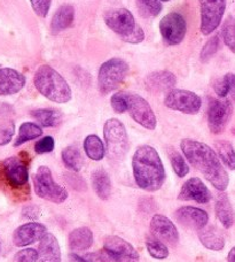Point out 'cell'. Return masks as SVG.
Listing matches in <instances>:
<instances>
[{
	"label": "cell",
	"instance_id": "1",
	"mask_svg": "<svg viewBox=\"0 0 235 262\" xmlns=\"http://www.w3.org/2000/svg\"><path fill=\"white\" fill-rule=\"evenodd\" d=\"M180 147L187 161L200 171L216 190L224 192L228 188L229 176L227 171L217 153L209 145L195 139L185 138L181 140Z\"/></svg>",
	"mask_w": 235,
	"mask_h": 262
},
{
	"label": "cell",
	"instance_id": "2",
	"mask_svg": "<svg viewBox=\"0 0 235 262\" xmlns=\"http://www.w3.org/2000/svg\"><path fill=\"white\" fill-rule=\"evenodd\" d=\"M134 181L141 190L155 192L166 182V168L158 152L149 145H141L132 158Z\"/></svg>",
	"mask_w": 235,
	"mask_h": 262
},
{
	"label": "cell",
	"instance_id": "3",
	"mask_svg": "<svg viewBox=\"0 0 235 262\" xmlns=\"http://www.w3.org/2000/svg\"><path fill=\"white\" fill-rule=\"evenodd\" d=\"M9 157L0 162V189L7 190L13 199L18 201L29 198V161L28 154Z\"/></svg>",
	"mask_w": 235,
	"mask_h": 262
},
{
	"label": "cell",
	"instance_id": "4",
	"mask_svg": "<svg viewBox=\"0 0 235 262\" xmlns=\"http://www.w3.org/2000/svg\"><path fill=\"white\" fill-rule=\"evenodd\" d=\"M34 84L40 95L55 104H67L73 98L68 82L49 64H41L36 70Z\"/></svg>",
	"mask_w": 235,
	"mask_h": 262
},
{
	"label": "cell",
	"instance_id": "5",
	"mask_svg": "<svg viewBox=\"0 0 235 262\" xmlns=\"http://www.w3.org/2000/svg\"><path fill=\"white\" fill-rule=\"evenodd\" d=\"M103 20L107 27L112 30L120 38L128 44H140L145 39L143 30L133 14L126 8H114L108 11Z\"/></svg>",
	"mask_w": 235,
	"mask_h": 262
},
{
	"label": "cell",
	"instance_id": "6",
	"mask_svg": "<svg viewBox=\"0 0 235 262\" xmlns=\"http://www.w3.org/2000/svg\"><path fill=\"white\" fill-rule=\"evenodd\" d=\"M106 154L111 161L120 162L129 149V136L124 124L119 119H109L103 125Z\"/></svg>",
	"mask_w": 235,
	"mask_h": 262
},
{
	"label": "cell",
	"instance_id": "7",
	"mask_svg": "<svg viewBox=\"0 0 235 262\" xmlns=\"http://www.w3.org/2000/svg\"><path fill=\"white\" fill-rule=\"evenodd\" d=\"M129 63L123 59L112 58L103 62L98 73V88L102 95L117 90L128 76Z\"/></svg>",
	"mask_w": 235,
	"mask_h": 262
},
{
	"label": "cell",
	"instance_id": "8",
	"mask_svg": "<svg viewBox=\"0 0 235 262\" xmlns=\"http://www.w3.org/2000/svg\"><path fill=\"white\" fill-rule=\"evenodd\" d=\"M34 189L39 198L54 204H62L68 199V191L53 180L49 167L40 166L34 176Z\"/></svg>",
	"mask_w": 235,
	"mask_h": 262
},
{
	"label": "cell",
	"instance_id": "9",
	"mask_svg": "<svg viewBox=\"0 0 235 262\" xmlns=\"http://www.w3.org/2000/svg\"><path fill=\"white\" fill-rule=\"evenodd\" d=\"M164 105L169 110L184 114H197L202 107V99L195 92L184 89H172L164 98Z\"/></svg>",
	"mask_w": 235,
	"mask_h": 262
},
{
	"label": "cell",
	"instance_id": "10",
	"mask_svg": "<svg viewBox=\"0 0 235 262\" xmlns=\"http://www.w3.org/2000/svg\"><path fill=\"white\" fill-rule=\"evenodd\" d=\"M202 35L209 36L217 29L226 11V0H199Z\"/></svg>",
	"mask_w": 235,
	"mask_h": 262
},
{
	"label": "cell",
	"instance_id": "11",
	"mask_svg": "<svg viewBox=\"0 0 235 262\" xmlns=\"http://www.w3.org/2000/svg\"><path fill=\"white\" fill-rule=\"evenodd\" d=\"M159 31L164 43L176 46L182 43L187 34V22L180 13L171 12L159 21Z\"/></svg>",
	"mask_w": 235,
	"mask_h": 262
},
{
	"label": "cell",
	"instance_id": "12",
	"mask_svg": "<svg viewBox=\"0 0 235 262\" xmlns=\"http://www.w3.org/2000/svg\"><path fill=\"white\" fill-rule=\"evenodd\" d=\"M233 105L228 99H211L208 108V125L213 134L219 135L232 119Z\"/></svg>",
	"mask_w": 235,
	"mask_h": 262
},
{
	"label": "cell",
	"instance_id": "13",
	"mask_svg": "<svg viewBox=\"0 0 235 262\" xmlns=\"http://www.w3.org/2000/svg\"><path fill=\"white\" fill-rule=\"evenodd\" d=\"M128 112L135 122L147 130H155L157 125V119L148 101L140 95L129 93Z\"/></svg>",
	"mask_w": 235,
	"mask_h": 262
},
{
	"label": "cell",
	"instance_id": "14",
	"mask_svg": "<svg viewBox=\"0 0 235 262\" xmlns=\"http://www.w3.org/2000/svg\"><path fill=\"white\" fill-rule=\"evenodd\" d=\"M103 250L114 262H140V255L132 244L119 236H108Z\"/></svg>",
	"mask_w": 235,
	"mask_h": 262
},
{
	"label": "cell",
	"instance_id": "15",
	"mask_svg": "<svg viewBox=\"0 0 235 262\" xmlns=\"http://www.w3.org/2000/svg\"><path fill=\"white\" fill-rule=\"evenodd\" d=\"M149 228L152 235L163 243L176 246L179 242V231H178L177 227L170 219L164 216V215H154L150 220Z\"/></svg>",
	"mask_w": 235,
	"mask_h": 262
},
{
	"label": "cell",
	"instance_id": "16",
	"mask_svg": "<svg viewBox=\"0 0 235 262\" xmlns=\"http://www.w3.org/2000/svg\"><path fill=\"white\" fill-rule=\"evenodd\" d=\"M47 233V228L43 223L29 222L22 224L13 232V243L18 247H25L40 242Z\"/></svg>",
	"mask_w": 235,
	"mask_h": 262
},
{
	"label": "cell",
	"instance_id": "17",
	"mask_svg": "<svg viewBox=\"0 0 235 262\" xmlns=\"http://www.w3.org/2000/svg\"><path fill=\"white\" fill-rule=\"evenodd\" d=\"M211 198H213V194L208 186L199 177H192L187 180L181 186L179 195H178L179 200H193L199 204H208Z\"/></svg>",
	"mask_w": 235,
	"mask_h": 262
},
{
	"label": "cell",
	"instance_id": "18",
	"mask_svg": "<svg viewBox=\"0 0 235 262\" xmlns=\"http://www.w3.org/2000/svg\"><path fill=\"white\" fill-rule=\"evenodd\" d=\"M176 220L182 226L194 230H201L209 222V214L204 209L184 206L176 210Z\"/></svg>",
	"mask_w": 235,
	"mask_h": 262
},
{
	"label": "cell",
	"instance_id": "19",
	"mask_svg": "<svg viewBox=\"0 0 235 262\" xmlns=\"http://www.w3.org/2000/svg\"><path fill=\"white\" fill-rule=\"evenodd\" d=\"M26 85V77L13 68H0V96H12Z\"/></svg>",
	"mask_w": 235,
	"mask_h": 262
},
{
	"label": "cell",
	"instance_id": "20",
	"mask_svg": "<svg viewBox=\"0 0 235 262\" xmlns=\"http://www.w3.org/2000/svg\"><path fill=\"white\" fill-rule=\"evenodd\" d=\"M177 84L176 75L169 70L153 72L145 78V85L150 92L170 91Z\"/></svg>",
	"mask_w": 235,
	"mask_h": 262
},
{
	"label": "cell",
	"instance_id": "21",
	"mask_svg": "<svg viewBox=\"0 0 235 262\" xmlns=\"http://www.w3.org/2000/svg\"><path fill=\"white\" fill-rule=\"evenodd\" d=\"M215 213L224 228L229 229L234 226L235 210L226 193H222L217 196L215 204Z\"/></svg>",
	"mask_w": 235,
	"mask_h": 262
},
{
	"label": "cell",
	"instance_id": "22",
	"mask_svg": "<svg viewBox=\"0 0 235 262\" xmlns=\"http://www.w3.org/2000/svg\"><path fill=\"white\" fill-rule=\"evenodd\" d=\"M38 254V262H61L60 244L54 235L47 233L40 241Z\"/></svg>",
	"mask_w": 235,
	"mask_h": 262
},
{
	"label": "cell",
	"instance_id": "23",
	"mask_svg": "<svg viewBox=\"0 0 235 262\" xmlns=\"http://www.w3.org/2000/svg\"><path fill=\"white\" fill-rule=\"evenodd\" d=\"M75 20V8L72 5H62L54 13L51 21V29L54 34L63 31L74 25Z\"/></svg>",
	"mask_w": 235,
	"mask_h": 262
},
{
	"label": "cell",
	"instance_id": "24",
	"mask_svg": "<svg viewBox=\"0 0 235 262\" xmlns=\"http://www.w3.org/2000/svg\"><path fill=\"white\" fill-rule=\"evenodd\" d=\"M199 239L201 244L210 251H222L225 247L224 236L214 226H205L199 230Z\"/></svg>",
	"mask_w": 235,
	"mask_h": 262
},
{
	"label": "cell",
	"instance_id": "25",
	"mask_svg": "<svg viewBox=\"0 0 235 262\" xmlns=\"http://www.w3.org/2000/svg\"><path fill=\"white\" fill-rule=\"evenodd\" d=\"M94 238L93 232L90 228L81 227L70 232L69 245L70 249L76 252L86 251L93 245Z\"/></svg>",
	"mask_w": 235,
	"mask_h": 262
},
{
	"label": "cell",
	"instance_id": "26",
	"mask_svg": "<svg viewBox=\"0 0 235 262\" xmlns=\"http://www.w3.org/2000/svg\"><path fill=\"white\" fill-rule=\"evenodd\" d=\"M31 116L44 128L58 127L63 120L62 112L53 108L34 110L31 112Z\"/></svg>",
	"mask_w": 235,
	"mask_h": 262
},
{
	"label": "cell",
	"instance_id": "27",
	"mask_svg": "<svg viewBox=\"0 0 235 262\" xmlns=\"http://www.w3.org/2000/svg\"><path fill=\"white\" fill-rule=\"evenodd\" d=\"M92 186L96 194L102 200H107L111 194V181L105 169H97L92 175Z\"/></svg>",
	"mask_w": 235,
	"mask_h": 262
},
{
	"label": "cell",
	"instance_id": "28",
	"mask_svg": "<svg viewBox=\"0 0 235 262\" xmlns=\"http://www.w3.org/2000/svg\"><path fill=\"white\" fill-rule=\"evenodd\" d=\"M84 151H85L86 156L94 161H100L106 156V146L102 143L100 137L97 135H88L87 137L84 139Z\"/></svg>",
	"mask_w": 235,
	"mask_h": 262
},
{
	"label": "cell",
	"instance_id": "29",
	"mask_svg": "<svg viewBox=\"0 0 235 262\" xmlns=\"http://www.w3.org/2000/svg\"><path fill=\"white\" fill-rule=\"evenodd\" d=\"M62 161L64 166L72 171H81L84 165V158L82 156L81 149L76 145L67 146L62 151Z\"/></svg>",
	"mask_w": 235,
	"mask_h": 262
},
{
	"label": "cell",
	"instance_id": "30",
	"mask_svg": "<svg viewBox=\"0 0 235 262\" xmlns=\"http://www.w3.org/2000/svg\"><path fill=\"white\" fill-rule=\"evenodd\" d=\"M215 149L223 165L229 170H235V149L233 145L227 140H217L215 142Z\"/></svg>",
	"mask_w": 235,
	"mask_h": 262
},
{
	"label": "cell",
	"instance_id": "31",
	"mask_svg": "<svg viewBox=\"0 0 235 262\" xmlns=\"http://www.w3.org/2000/svg\"><path fill=\"white\" fill-rule=\"evenodd\" d=\"M41 135H43V129L38 124L34 122H25L21 124L20 130H18V135L15 143H14V146H21V145L27 142H30V140L40 137Z\"/></svg>",
	"mask_w": 235,
	"mask_h": 262
},
{
	"label": "cell",
	"instance_id": "32",
	"mask_svg": "<svg viewBox=\"0 0 235 262\" xmlns=\"http://www.w3.org/2000/svg\"><path fill=\"white\" fill-rule=\"evenodd\" d=\"M146 249L152 258L156 260H164L169 256V249L162 241L157 239L156 237L148 238L146 241Z\"/></svg>",
	"mask_w": 235,
	"mask_h": 262
},
{
	"label": "cell",
	"instance_id": "33",
	"mask_svg": "<svg viewBox=\"0 0 235 262\" xmlns=\"http://www.w3.org/2000/svg\"><path fill=\"white\" fill-rule=\"evenodd\" d=\"M135 3L139 12L146 17H156L163 9L161 0H135Z\"/></svg>",
	"mask_w": 235,
	"mask_h": 262
},
{
	"label": "cell",
	"instance_id": "34",
	"mask_svg": "<svg viewBox=\"0 0 235 262\" xmlns=\"http://www.w3.org/2000/svg\"><path fill=\"white\" fill-rule=\"evenodd\" d=\"M222 37L225 45L235 53V18L228 16L222 27Z\"/></svg>",
	"mask_w": 235,
	"mask_h": 262
},
{
	"label": "cell",
	"instance_id": "35",
	"mask_svg": "<svg viewBox=\"0 0 235 262\" xmlns=\"http://www.w3.org/2000/svg\"><path fill=\"white\" fill-rule=\"evenodd\" d=\"M170 161H171L172 169L176 172V175L178 177L182 179V177L188 175V172H190V166H188L185 158L182 157L179 152L172 151L170 153Z\"/></svg>",
	"mask_w": 235,
	"mask_h": 262
},
{
	"label": "cell",
	"instance_id": "36",
	"mask_svg": "<svg viewBox=\"0 0 235 262\" xmlns=\"http://www.w3.org/2000/svg\"><path fill=\"white\" fill-rule=\"evenodd\" d=\"M219 45H220L219 35H215L211 37V38L206 41L203 48H202V50H201V53H200L201 61L205 63V62H208L209 60L213 59L215 57V54L218 52Z\"/></svg>",
	"mask_w": 235,
	"mask_h": 262
},
{
	"label": "cell",
	"instance_id": "37",
	"mask_svg": "<svg viewBox=\"0 0 235 262\" xmlns=\"http://www.w3.org/2000/svg\"><path fill=\"white\" fill-rule=\"evenodd\" d=\"M110 104L112 110H114L116 113H125V112L128 111L129 106V93L124 91H119L114 93L110 98Z\"/></svg>",
	"mask_w": 235,
	"mask_h": 262
},
{
	"label": "cell",
	"instance_id": "38",
	"mask_svg": "<svg viewBox=\"0 0 235 262\" xmlns=\"http://www.w3.org/2000/svg\"><path fill=\"white\" fill-rule=\"evenodd\" d=\"M15 134V124L12 120H7L0 123V146L7 145Z\"/></svg>",
	"mask_w": 235,
	"mask_h": 262
},
{
	"label": "cell",
	"instance_id": "39",
	"mask_svg": "<svg viewBox=\"0 0 235 262\" xmlns=\"http://www.w3.org/2000/svg\"><path fill=\"white\" fill-rule=\"evenodd\" d=\"M55 142L52 136H45L35 144V152L37 154H45L54 151Z\"/></svg>",
	"mask_w": 235,
	"mask_h": 262
},
{
	"label": "cell",
	"instance_id": "40",
	"mask_svg": "<svg viewBox=\"0 0 235 262\" xmlns=\"http://www.w3.org/2000/svg\"><path fill=\"white\" fill-rule=\"evenodd\" d=\"M32 11L37 16L45 18L50 12L52 0H30Z\"/></svg>",
	"mask_w": 235,
	"mask_h": 262
},
{
	"label": "cell",
	"instance_id": "41",
	"mask_svg": "<svg viewBox=\"0 0 235 262\" xmlns=\"http://www.w3.org/2000/svg\"><path fill=\"white\" fill-rule=\"evenodd\" d=\"M39 254L35 249H25L18 251L14 256V262H38Z\"/></svg>",
	"mask_w": 235,
	"mask_h": 262
},
{
	"label": "cell",
	"instance_id": "42",
	"mask_svg": "<svg viewBox=\"0 0 235 262\" xmlns=\"http://www.w3.org/2000/svg\"><path fill=\"white\" fill-rule=\"evenodd\" d=\"M214 90L219 98H226L229 95V81L227 75L216 79L214 83Z\"/></svg>",
	"mask_w": 235,
	"mask_h": 262
},
{
	"label": "cell",
	"instance_id": "43",
	"mask_svg": "<svg viewBox=\"0 0 235 262\" xmlns=\"http://www.w3.org/2000/svg\"><path fill=\"white\" fill-rule=\"evenodd\" d=\"M22 214L25 217H28L30 220H36L39 217L40 210L37 206H27V207L23 208Z\"/></svg>",
	"mask_w": 235,
	"mask_h": 262
},
{
	"label": "cell",
	"instance_id": "44",
	"mask_svg": "<svg viewBox=\"0 0 235 262\" xmlns=\"http://www.w3.org/2000/svg\"><path fill=\"white\" fill-rule=\"evenodd\" d=\"M227 78L229 81V95L235 99V74L233 73H227Z\"/></svg>",
	"mask_w": 235,
	"mask_h": 262
},
{
	"label": "cell",
	"instance_id": "45",
	"mask_svg": "<svg viewBox=\"0 0 235 262\" xmlns=\"http://www.w3.org/2000/svg\"><path fill=\"white\" fill-rule=\"evenodd\" d=\"M70 262H88L87 260H85V259H83L82 256H79V255H77V254H75V253H73V254H70Z\"/></svg>",
	"mask_w": 235,
	"mask_h": 262
},
{
	"label": "cell",
	"instance_id": "46",
	"mask_svg": "<svg viewBox=\"0 0 235 262\" xmlns=\"http://www.w3.org/2000/svg\"><path fill=\"white\" fill-rule=\"evenodd\" d=\"M227 262H235V246L229 251V253L227 255Z\"/></svg>",
	"mask_w": 235,
	"mask_h": 262
},
{
	"label": "cell",
	"instance_id": "47",
	"mask_svg": "<svg viewBox=\"0 0 235 262\" xmlns=\"http://www.w3.org/2000/svg\"><path fill=\"white\" fill-rule=\"evenodd\" d=\"M161 2H170V0H161Z\"/></svg>",
	"mask_w": 235,
	"mask_h": 262
},
{
	"label": "cell",
	"instance_id": "48",
	"mask_svg": "<svg viewBox=\"0 0 235 262\" xmlns=\"http://www.w3.org/2000/svg\"><path fill=\"white\" fill-rule=\"evenodd\" d=\"M232 131H233V134H234V135H235V128H234V129H233V130H232Z\"/></svg>",
	"mask_w": 235,
	"mask_h": 262
}]
</instances>
